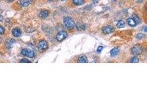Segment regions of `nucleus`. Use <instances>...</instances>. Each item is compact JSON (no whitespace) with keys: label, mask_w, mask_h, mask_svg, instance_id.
<instances>
[{"label":"nucleus","mask_w":147,"mask_h":110,"mask_svg":"<svg viewBox=\"0 0 147 110\" xmlns=\"http://www.w3.org/2000/svg\"><path fill=\"white\" fill-rule=\"evenodd\" d=\"M63 22L64 25L68 29H72V28H74L75 26L74 21L72 18L69 17H64Z\"/></svg>","instance_id":"1"},{"label":"nucleus","mask_w":147,"mask_h":110,"mask_svg":"<svg viewBox=\"0 0 147 110\" xmlns=\"http://www.w3.org/2000/svg\"><path fill=\"white\" fill-rule=\"evenodd\" d=\"M37 49L41 52H44L48 49V43L45 40H42L39 41L37 44Z\"/></svg>","instance_id":"2"},{"label":"nucleus","mask_w":147,"mask_h":110,"mask_svg":"<svg viewBox=\"0 0 147 110\" xmlns=\"http://www.w3.org/2000/svg\"><path fill=\"white\" fill-rule=\"evenodd\" d=\"M68 37V34L66 31L64 30H62L58 32L57 34L56 35V40L58 42H61V41H63V40L66 39Z\"/></svg>","instance_id":"3"},{"label":"nucleus","mask_w":147,"mask_h":110,"mask_svg":"<svg viewBox=\"0 0 147 110\" xmlns=\"http://www.w3.org/2000/svg\"><path fill=\"white\" fill-rule=\"evenodd\" d=\"M143 52V49L140 45H135L131 49V53L133 55L137 56L142 54Z\"/></svg>","instance_id":"4"},{"label":"nucleus","mask_w":147,"mask_h":110,"mask_svg":"<svg viewBox=\"0 0 147 110\" xmlns=\"http://www.w3.org/2000/svg\"><path fill=\"white\" fill-rule=\"evenodd\" d=\"M21 54L24 56L28 57L29 58H33L35 56V53L33 51L28 49H23L21 51Z\"/></svg>","instance_id":"5"},{"label":"nucleus","mask_w":147,"mask_h":110,"mask_svg":"<svg viewBox=\"0 0 147 110\" xmlns=\"http://www.w3.org/2000/svg\"><path fill=\"white\" fill-rule=\"evenodd\" d=\"M33 2V0H18V3L20 6L23 7H28Z\"/></svg>","instance_id":"6"},{"label":"nucleus","mask_w":147,"mask_h":110,"mask_svg":"<svg viewBox=\"0 0 147 110\" xmlns=\"http://www.w3.org/2000/svg\"><path fill=\"white\" fill-rule=\"evenodd\" d=\"M115 31V29L113 26L111 25H107L104 26L103 28V32L105 34H109L112 33Z\"/></svg>","instance_id":"7"},{"label":"nucleus","mask_w":147,"mask_h":110,"mask_svg":"<svg viewBox=\"0 0 147 110\" xmlns=\"http://www.w3.org/2000/svg\"><path fill=\"white\" fill-rule=\"evenodd\" d=\"M12 34L14 37H18L21 35V31L18 28H14L13 30H12Z\"/></svg>","instance_id":"8"},{"label":"nucleus","mask_w":147,"mask_h":110,"mask_svg":"<svg viewBox=\"0 0 147 110\" xmlns=\"http://www.w3.org/2000/svg\"><path fill=\"white\" fill-rule=\"evenodd\" d=\"M49 15V12L47 10H43L41 11V12L39 13V16L41 18H46Z\"/></svg>","instance_id":"9"},{"label":"nucleus","mask_w":147,"mask_h":110,"mask_svg":"<svg viewBox=\"0 0 147 110\" xmlns=\"http://www.w3.org/2000/svg\"><path fill=\"white\" fill-rule=\"evenodd\" d=\"M78 63H88V58L86 56H82L80 57L78 60Z\"/></svg>","instance_id":"10"},{"label":"nucleus","mask_w":147,"mask_h":110,"mask_svg":"<svg viewBox=\"0 0 147 110\" xmlns=\"http://www.w3.org/2000/svg\"><path fill=\"white\" fill-rule=\"evenodd\" d=\"M120 51V49L118 47H115L113 49H112L110 51V54L112 56H115L118 54Z\"/></svg>","instance_id":"11"},{"label":"nucleus","mask_w":147,"mask_h":110,"mask_svg":"<svg viewBox=\"0 0 147 110\" xmlns=\"http://www.w3.org/2000/svg\"><path fill=\"white\" fill-rule=\"evenodd\" d=\"M127 22L128 24H129L130 26H131V27H135V26L137 25V24L135 23V22L134 21V20L132 18L128 19Z\"/></svg>","instance_id":"12"},{"label":"nucleus","mask_w":147,"mask_h":110,"mask_svg":"<svg viewBox=\"0 0 147 110\" xmlns=\"http://www.w3.org/2000/svg\"><path fill=\"white\" fill-rule=\"evenodd\" d=\"M73 3L76 6H82L84 4V0H72Z\"/></svg>","instance_id":"13"},{"label":"nucleus","mask_w":147,"mask_h":110,"mask_svg":"<svg viewBox=\"0 0 147 110\" xmlns=\"http://www.w3.org/2000/svg\"><path fill=\"white\" fill-rule=\"evenodd\" d=\"M125 26V23L123 20H118L116 24V26L118 28H122Z\"/></svg>","instance_id":"14"},{"label":"nucleus","mask_w":147,"mask_h":110,"mask_svg":"<svg viewBox=\"0 0 147 110\" xmlns=\"http://www.w3.org/2000/svg\"><path fill=\"white\" fill-rule=\"evenodd\" d=\"M14 43H15V41H14V40H13V39L8 40L7 41V43H6V47L8 49L11 48V47H12V46L13 44H14Z\"/></svg>","instance_id":"15"},{"label":"nucleus","mask_w":147,"mask_h":110,"mask_svg":"<svg viewBox=\"0 0 147 110\" xmlns=\"http://www.w3.org/2000/svg\"><path fill=\"white\" fill-rule=\"evenodd\" d=\"M132 18L134 20V21L135 22V23L137 24H138L141 23V20L140 19H139V17L137 16V15L135 14H133L132 17Z\"/></svg>","instance_id":"16"},{"label":"nucleus","mask_w":147,"mask_h":110,"mask_svg":"<svg viewBox=\"0 0 147 110\" xmlns=\"http://www.w3.org/2000/svg\"><path fill=\"white\" fill-rule=\"evenodd\" d=\"M130 62H131V63H138V62H139V58H138V57L136 56H134L131 58V61H130Z\"/></svg>","instance_id":"17"},{"label":"nucleus","mask_w":147,"mask_h":110,"mask_svg":"<svg viewBox=\"0 0 147 110\" xmlns=\"http://www.w3.org/2000/svg\"><path fill=\"white\" fill-rule=\"evenodd\" d=\"M144 37V35L142 33H138L136 35V37L138 39H142Z\"/></svg>","instance_id":"18"},{"label":"nucleus","mask_w":147,"mask_h":110,"mask_svg":"<svg viewBox=\"0 0 147 110\" xmlns=\"http://www.w3.org/2000/svg\"><path fill=\"white\" fill-rule=\"evenodd\" d=\"M20 63H31V61H30L27 59H25V58H24V59H23L21 60V61L20 62Z\"/></svg>","instance_id":"19"},{"label":"nucleus","mask_w":147,"mask_h":110,"mask_svg":"<svg viewBox=\"0 0 147 110\" xmlns=\"http://www.w3.org/2000/svg\"><path fill=\"white\" fill-rule=\"evenodd\" d=\"M5 30L4 28H3L2 26L0 25V34H1V35H2V34H3L5 33Z\"/></svg>","instance_id":"20"},{"label":"nucleus","mask_w":147,"mask_h":110,"mask_svg":"<svg viewBox=\"0 0 147 110\" xmlns=\"http://www.w3.org/2000/svg\"><path fill=\"white\" fill-rule=\"evenodd\" d=\"M103 49H104V47L102 46H100L98 47V48L97 49L98 52H101V51L103 50Z\"/></svg>","instance_id":"21"},{"label":"nucleus","mask_w":147,"mask_h":110,"mask_svg":"<svg viewBox=\"0 0 147 110\" xmlns=\"http://www.w3.org/2000/svg\"><path fill=\"white\" fill-rule=\"evenodd\" d=\"M3 19V16L1 14H0V22H1Z\"/></svg>","instance_id":"22"},{"label":"nucleus","mask_w":147,"mask_h":110,"mask_svg":"<svg viewBox=\"0 0 147 110\" xmlns=\"http://www.w3.org/2000/svg\"><path fill=\"white\" fill-rule=\"evenodd\" d=\"M98 1H99V0H93V2L94 3H97L98 2Z\"/></svg>","instance_id":"23"},{"label":"nucleus","mask_w":147,"mask_h":110,"mask_svg":"<svg viewBox=\"0 0 147 110\" xmlns=\"http://www.w3.org/2000/svg\"><path fill=\"white\" fill-rule=\"evenodd\" d=\"M143 29H144L143 30H144V31H145V32H147V27H146V26H145V27H144V28H143Z\"/></svg>","instance_id":"24"},{"label":"nucleus","mask_w":147,"mask_h":110,"mask_svg":"<svg viewBox=\"0 0 147 110\" xmlns=\"http://www.w3.org/2000/svg\"><path fill=\"white\" fill-rule=\"evenodd\" d=\"M14 0H7V1L8 2H12Z\"/></svg>","instance_id":"25"},{"label":"nucleus","mask_w":147,"mask_h":110,"mask_svg":"<svg viewBox=\"0 0 147 110\" xmlns=\"http://www.w3.org/2000/svg\"><path fill=\"white\" fill-rule=\"evenodd\" d=\"M1 41H2V39H1V37H0V43H1Z\"/></svg>","instance_id":"26"},{"label":"nucleus","mask_w":147,"mask_h":110,"mask_svg":"<svg viewBox=\"0 0 147 110\" xmlns=\"http://www.w3.org/2000/svg\"><path fill=\"white\" fill-rule=\"evenodd\" d=\"M116 1H117V0H112V1L114 2H116Z\"/></svg>","instance_id":"27"},{"label":"nucleus","mask_w":147,"mask_h":110,"mask_svg":"<svg viewBox=\"0 0 147 110\" xmlns=\"http://www.w3.org/2000/svg\"><path fill=\"white\" fill-rule=\"evenodd\" d=\"M49 1H53V0H49Z\"/></svg>","instance_id":"28"},{"label":"nucleus","mask_w":147,"mask_h":110,"mask_svg":"<svg viewBox=\"0 0 147 110\" xmlns=\"http://www.w3.org/2000/svg\"><path fill=\"white\" fill-rule=\"evenodd\" d=\"M62 1H66V0H61Z\"/></svg>","instance_id":"29"},{"label":"nucleus","mask_w":147,"mask_h":110,"mask_svg":"<svg viewBox=\"0 0 147 110\" xmlns=\"http://www.w3.org/2000/svg\"><path fill=\"white\" fill-rule=\"evenodd\" d=\"M139 1H143V0H139Z\"/></svg>","instance_id":"30"}]
</instances>
